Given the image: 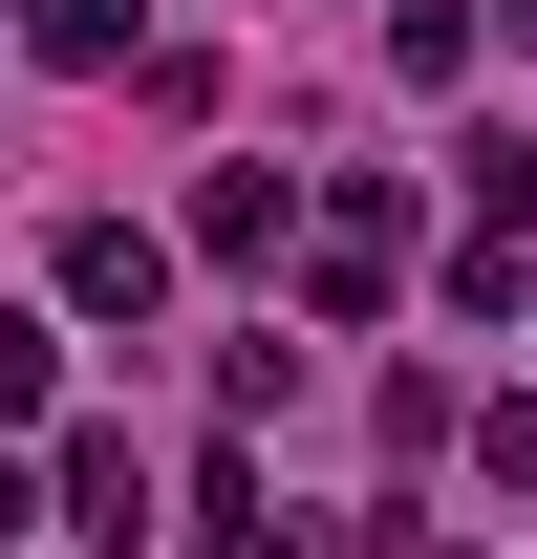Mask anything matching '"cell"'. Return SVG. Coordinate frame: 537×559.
Returning a JSON list of instances; mask_svg holds the SVG:
<instances>
[{"instance_id": "6da1fadb", "label": "cell", "mask_w": 537, "mask_h": 559, "mask_svg": "<svg viewBox=\"0 0 537 559\" xmlns=\"http://www.w3.org/2000/svg\"><path fill=\"white\" fill-rule=\"evenodd\" d=\"M387 280H408V194H387V173H344L323 237H301V301H323V323H387Z\"/></svg>"}, {"instance_id": "7a4b0ae2", "label": "cell", "mask_w": 537, "mask_h": 559, "mask_svg": "<svg viewBox=\"0 0 537 559\" xmlns=\"http://www.w3.org/2000/svg\"><path fill=\"white\" fill-rule=\"evenodd\" d=\"M151 301H172V237L151 215H86L65 237V323H151Z\"/></svg>"}, {"instance_id": "3957f363", "label": "cell", "mask_w": 537, "mask_h": 559, "mask_svg": "<svg viewBox=\"0 0 537 559\" xmlns=\"http://www.w3.org/2000/svg\"><path fill=\"white\" fill-rule=\"evenodd\" d=\"M65 538H108V559L151 538V452L130 430H65Z\"/></svg>"}, {"instance_id": "277c9868", "label": "cell", "mask_w": 537, "mask_h": 559, "mask_svg": "<svg viewBox=\"0 0 537 559\" xmlns=\"http://www.w3.org/2000/svg\"><path fill=\"white\" fill-rule=\"evenodd\" d=\"M22 44L65 86H108V66H151V0H22Z\"/></svg>"}, {"instance_id": "5b68a950", "label": "cell", "mask_w": 537, "mask_h": 559, "mask_svg": "<svg viewBox=\"0 0 537 559\" xmlns=\"http://www.w3.org/2000/svg\"><path fill=\"white\" fill-rule=\"evenodd\" d=\"M279 215H301V194H279L259 151H215V173H194V259H279Z\"/></svg>"}, {"instance_id": "8992f818", "label": "cell", "mask_w": 537, "mask_h": 559, "mask_svg": "<svg viewBox=\"0 0 537 559\" xmlns=\"http://www.w3.org/2000/svg\"><path fill=\"white\" fill-rule=\"evenodd\" d=\"M452 173H473V237H537V130H473Z\"/></svg>"}, {"instance_id": "52a82bcc", "label": "cell", "mask_w": 537, "mask_h": 559, "mask_svg": "<svg viewBox=\"0 0 537 559\" xmlns=\"http://www.w3.org/2000/svg\"><path fill=\"white\" fill-rule=\"evenodd\" d=\"M22 409H65V323H0V430Z\"/></svg>"}, {"instance_id": "ba28073f", "label": "cell", "mask_w": 537, "mask_h": 559, "mask_svg": "<svg viewBox=\"0 0 537 559\" xmlns=\"http://www.w3.org/2000/svg\"><path fill=\"white\" fill-rule=\"evenodd\" d=\"M473 452H494V474L537 495V388H494V409H473Z\"/></svg>"}, {"instance_id": "9c48e42d", "label": "cell", "mask_w": 537, "mask_h": 559, "mask_svg": "<svg viewBox=\"0 0 537 559\" xmlns=\"http://www.w3.org/2000/svg\"><path fill=\"white\" fill-rule=\"evenodd\" d=\"M494 44H516V66H537V0H494Z\"/></svg>"}, {"instance_id": "30bf717a", "label": "cell", "mask_w": 537, "mask_h": 559, "mask_svg": "<svg viewBox=\"0 0 537 559\" xmlns=\"http://www.w3.org/2000/svg\"><path fill=\"white\" fill-rule=\"evenodd\" d=\"M22 516H44V495H22V474H0V538H22Z\"/></svg>"}]
</instances>
